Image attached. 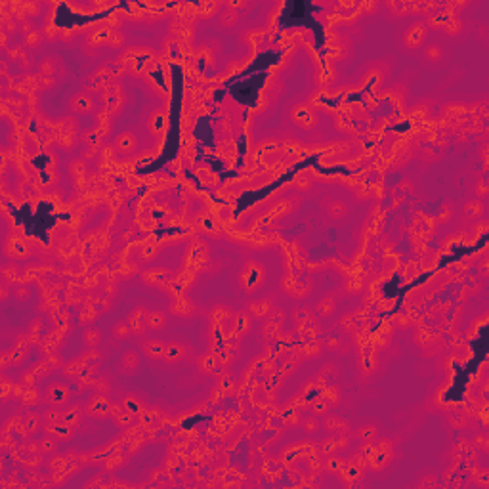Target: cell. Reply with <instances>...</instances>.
<instances>
[{
    "mask_svg": "<svg viewBox=\"0 0 489 489\" xmlns=\"http://www.w3.org/2000/svg\"><path fill=\"white\" fill-rule=\"evenodd\" d=\"M145 313H147L145 308H136L130 311L127 323L130 325V329H132L134 335H144V331L147 329V325H145Z\"/></svg>",
    "mask_w": 489,
    "mask_h": 489,
    "instance_id": "cell-5",
    "label": "cell"
},
{
    "mask_svg": "<svg viewBox=\"0 0 489 489\" xmlns=\"http://www.w3.org/2000/svg\"><path fill=\"white\" fill-rule=\"evenodd\" d=\"M195 311V308H193V304L189 302V300H185V298H181V300H178L174 306H172V313H176V315H183V317H187V315H191Z\"/></svg>",
    "mask_w": 489,
    "mask_h": 489,
    "instance_id": "cell-22",
    "label": "cell"
},
{
    "mask_svg": "<svg viewBox=\"0 0 489 489\" xmlns=\"http://www.w3.org/2000/svg\"><path fill=\"white\" fill-rule=\"evenodd\" d=\"M115 147L123 153H130L134 151L136 147V136L132 132H121L117 138H115Z\"/></svg>",
    "mask_w": 489,
    "mask_h": 489,
    "instance_id": "cell-13",
    "label": "cell"
},
{
    "mask_svg": "<svg viewBox=\"0 0 489 489\" xmlns=\"http://www.w3.org/2000/svg\"><path fill=\"white\" fill-rule=\"evenodd\" d=\"M144 354L151 360H163L164 358V352H166V344L157 340V338H151V340H145L144 346H142Z\"/></svg>",
    "mask_w": 489,
    "mask_h": 489,
    "instance_id": "cell-9",
    "label": "cell"
},
{
    "mask_svg": "<svg viewBox=\"0 0 489 489\" xmlns=\"http://www.w3.org/2000/svg\"><path fill=\"white\" fill-rule=\"evenodd\" d=\"M164 130V115L163 113H153L149 119V132L151 134H159Z\"/></svg>",
    "mask_w": 489,
    "mask_h": 489,
    "instance_id": "cell-26",
    "label": "cell"
},
{
    "mask_svg": "<svg viewBox=\"0 0 489 489\" xmlns=\"http://www.w3.org/2000/svg\"><path fill=\"white\" fill-rule=\"evenodd\" d=\"M84 142H86V144H92V149H94V147L100 144V136H98L96 132H88V134L84 136Z\"/></svg>",
    "mask_w": 489,
    "mask_h": 489,
    "instance_id": "cell-41",
    "label": "cell"
},
{
    "mask_svg": "<svg viewBox=\"0 0 489 489\" xmlns=\"http://www.w3.org/2000/svg\"><path fill=\"white\" fill-rule=\"evenodd\" d=\"M132 335V329H130L128 323H123V321H119L115 327H113V336L117 338V340H127L128 336Z\"/></svg>",
    "mask_w": 489,
    "mask_h": 489,
    "instance_id": "cell-28",
    "label": "cell"
},
{
    "mask_svg": "<svg viewBox=\"0 0 489 489\" xmlns=\"http://www.w3.org/2000/svg\"><path fill=\"white\" fill-rule=\"evenodd\" d=\"M336 449H338V439L336 438H329L321 443V451H323L325 455H331V453L336 451Z\"/></svg>",
    "mask_w": 489,
    "mask_h": 489,
    "instance_id": "cell-35",
    "label": "cell"
},
{
    "mask_svg": "<svg viewBox=\"0 0 489 489\" xmlns=\"http://www.w3.org/2000/svg\"><path fill=\"white\" fill-rule=\"evenodd\" d=\"M285 289H287L289 294H292V296H296V298H302V296L306 294V287L302 283H298L296 279H287V281H285Z\"/></svg>",
    "mask_w": 489,
    "mask_h": 489,
    "instance_id": "cell-23",
    "label": "cell"
},
{
    "mask_svg": "<svg viewBox=\"0 0 489 489\" xmlns=\"http://www.w3.org/2000/svg\"><path fill=\"white\" fill-rule=\"evenodd\" d=\"M109 417L117 422V426L127 428V426H130V424L134 422V417H136V415L128 413L123 405H111V415H109Z\"/></svg>",
    "mask_w": 489,
    "mask_h": 489,
    "instance_id": "cell-12",
    "label": "cell"
},
{
    "mask_svg": "<svg viewBox=\"0 0 489 489\" xmlns=\"http://www.w3.org/2000/svg\"><path fill=\"white\" fill-rule=\"evenodd\" d=\"M55 441H57V439L48 436V438H44L42 441H38V449H40L42 453H54V451H55V445H57Z\"/></svg>",
    "mask_w": 489,
    "mask_h": 489,
    "instance_id": "cell-34",
    "label": "cell"
},
{
    "mask_svg": "<svg viewBox=\"0 0 489 489\" xmlns=\"http://www.w3.org/2000/svg\"><path fill=\"white\" fill-rule=\"evenodd\" d=\"M86 415L94 417V418H105L111 415V403L107 401V398L98 394L94 396L88 403H86Z\"/></svg>",
    "mask_w": 489,
    "mask_h": 489,
    "instance_id": "cell-3",
    "label": "cell"
},
{
    "mask_svg": "<svg viewBox=\"0 0 489 489\" xmlns=\"http://www.w3.org/2000/svg\"><path fill=\"white\" fill-rule=\"evenodd\" d=\"M292 121H294L298 127H302V128H313L315 123H317V117H315V113H313L309 107H306V105H298V107L292 109Z\"/></svg>",
    "mask_w": 489,
    "mask_h": 489,
    "instance_id": "cell-4",
    "label": "cell"
},
{
    "mask_svg": "<svg viewBox=\"0 0 489 489\" xmlns=\"http://www.w3.org/2000/svg\"><path fill=\"white\" fill-rule=\"evenodd\" d=\"M145 325L151 331H161L166 325V315L161 313V311H149L147 309V313H145Z\"/></svg>",
    "mask_w": 489,
    "mask_h": 489,
    "instance_id": "cell-16",
    "label": "cell"
},
{
    "mask_svg": "<svg viewBox=\"0 0 489 489\" xmlns=\"http://www.w3.org/2000/svg\"><path fill=\"white\" fill-rule=\"evenodd\" d=\"M84 168H86L84 161H73V163H71V172H73V174H82Z\"/></svg>",
    "mask_w": 489,
    "mask_h": 489,
    "instance_id": "cell-42",
    "label": "cell"
},
{
    "mask_svg": "<svg viewBox=\"0 0 489 489\" xmlns=\"http://www.w3.org/2000/svg\"><path fill=\"white\" fill-rule=\"evenodd\" d=\"M138 363H140L138 354H136L134 350H130V352H127V354L123 356V361H121V371H123V373H127V375H130V373H134V369L138 367Z\"/></svg>",
    "mask_w": 489,
    "mask_h": 489,
    "instance_id": "cell-17",
    "label": "cell"
},
{
    "mask_svg": "<svg viewBox=\"0 0 489 489\" xmlns=\"http://www.w3.org/2000/svg\"><path fill=\"white\" fill-rule=\"evenodd\" d=\"M123 407H125L128 413H132V415H142V413H144L142 401H140L138 398H134V396H127V398L123 399Z\"/></svg>",
    "mask_w": 489,
    "mask_h": 489,
    "instance_id": "cell-21",
    "label": "cell"
},
{
    "mask_svg": "<svg viewBox=\"0 0 489 489\" xmlns=\"http://www.w3.org/2000/svg\"><path fill=\"white\" fill-rule=\"evenodd\" d=\"M426 27L424 23H415L413 27L407 29V33H405V44H407V48H418L420 44H422V40H424V31Z\"/></svg>",
    "mask_w": 489,
    "mask_h": 489,
    "instance_id": "cell-7",
    "label": "cell"
},
{
    "mask_svg": "<svg viewBox=\"0 0 489 489\" xmlns=\"http://www.w3.org/2000/svg\"><path fill=\"white\" fill-rule=\"evenodd\" d=\"M94 107H96L94 100L90 96H86V94H77V96L71 98V109L75 113H82V115L84 113H92Z\"/></svg>",
    "mask_w": 489,
    "mask_h": 489,
    "instance_id": "cell-11",
    "label": "cell"
},
{
    "mask_svg": "<svg viewBox=\"0 0 489 489\" xmlns=\"http://www.w3.org/2000/svg\"><path fill=\"white\" fill-rule=\"evenodd\" d=\"M424 54H426V57H430V59H434V61H438L439 57H441V50H439L438 46H428Z\"/></svg>",
    "mask_w": 489,
    "mask_h": 489,
    "instance_id": "cell-40",
    "label": "cell"
},
{
    "mask_svg": "<svg viewBox=\"0 0 489 489\" xmlns=\"http://www.w3.org/2000/svg\"><path fill=\"white\" fill-rule=\"evenodd\" d=\"M84 369H88V365L84 363V360L71 361V363L65 367V375H69V377H78V375H82Z\"/></svg>",
    "mask_w": 489,
    "mask_h": 489,
    "instance_id": "cell-29",
    "label": "cell"
},
{
    "mask_svg": "<svg viewBox=\"0 0 489 489\" xmlns=\"http://www.w3.org/2000/svg\"><path fill=\"white\" fill-rule=\"evenodd\" d=\"M220 21H222V25L224 27H233L237 21H239V14L230 8V10H226V12L220 16Z\"/></svg>",
    "mask_w": 489,
    "mask_h": 489,
    "instance_id": "cell-32",
    "label": "cell"
},
{
    "mask_svg": "<svg viewBox=\"0 0 489 489\" xmlns=\"http://www.w3.org/2000/svg\"><path fill=\"white\" fill-rule=\"evenodd\" d=\"M346 212H348V206L344 205L342 201H331V203L327 205V214H329L331 218H335V220L344 218Z\"/></svg>",
    "mask_w": 489,
    "mask_h": 489,
    "instance_id": "cell-19",
    "label": "cell"
},
{
    "mask_svg": "<svg viewBox=\"0 0 489 489\" xmlns=\"http://www.w3.org/2000/svg\"><path fill=\"white\" fill-rule=\"evenodd\" d=\"M44 432L48 436H52V438H55L57 441H69V439L73 438V426L63 424V422H59V424H46Z\"/></svg>",
    "mask_w": 489,
    "mask_h": 489,
    "instance_id": "cell-8",
    "label": "cell"
},
{
    "mask_svg": "<svg viewBox=\"0 0 489 489\" xmlns=\"http://www.w3.org/2000/svg\"><path fill=\"white\" fill-rule=\"evenodd\" d=\"M40 420H44V418H42V417H38V415H35V413H29L21 428H25L27 434H33V432H36V430H38Z\"/></svg>",
    "mask_w": 489,
    "mask_h": 489,
    "instance_id": "cell-24",
    "label": "cell"
},
{
    "mask_svg": "<svg viewBox=\"0 0 489 489\" xmlns=\"http://www.w3.org/2000/svg\"><path fill=\"white\" fill-rule=\"evenodd\" d=\"M311 411H313L315 417H317V415H327V411H329V401H327L323 396H319V398L315 399V403L311 405Z\"/></svg>",
    "mask_w": 489,
    "mask_h": 489,
    "instance_id": "cell-33",
    "label": "cell"
},
{
    "mask_svg": "<svg viewBox=\"0 0 489 489\" xmlns=\"http://www.w3.org/2000/svg\"><path fill=\"white\" fill-rule=\"evenodd\" d=\"M249 311H251V315L253 317H266L270 311H272V300L270 298H262V300H254V302H251L249 304Z\"/></svg>",
    "mask_w": 489,
    "mask_h": 489,
    "instance_id": "cell-15",
    "label": "cell"
},
{
    "mask_svg": "<svg viewBox=\"0 0 489 489\" xmlns=\"http://www.w3.org/2000/svg\"><path fill=\"white\" fill-rule=\"evenodd\" d=\"M100 340H102V333H100L98 329H88V331L84 333V342H86L90 348H96V346L100 344Z\"/></svg>",
    "mask_w": 489,
    "mask_h": 489,
    "instance_id": "cell-31",
    "label": "cell"
},
{
    "mask_svg": "<svg viewBox=\"0 0 489 489\" xmlns=\"http://www.w3.org/2000/svg\"><path fill=\"white\" fill-rule=\"evenodd\" d=\"M185 348L178 344V342H168L166 344V352H164V358L163 360L166 361V363H176V361H180L185 358Z\"/></svg>",
    "mask_w": 489,
    "mask_h": 489,
    "instance_id": "cell-14",
    "label": "cell"
},
{
    "mask_svg": "<svg viewBox=\"0 0 489 489\" xmlns=\"http://www.w3.org/2000/svg\"><path fill=\"white\" fill-rule=\"evenodd\" d=\"M25 290H27V289H19V292H18V298H21V300H23V298H27V292H25Z\"/></svg>",
    "mask_w": 489,
    "mask_h": 489,
    "instance_id": "cell-44",
    "label": "cell"
},
{
    "mask_svg": "<svg viewBox=\"0 0 489 489\" xmlns=\"http://www.w3.org/2000/svg\"><path fill=\"white\" fill-rule=\"evenodd\" d=\"M142 279H144L147 285H164L166 281L172 279V272L163 270V268H157V270L145 272V273L142 275Z\"/></svg>",
    "mask_w": 489,
    "mask_h": 489,
    "instance_id": "cell-10",
    "label": "cell"
},
{
    "mask_svg": "<svg viewBox=\"0 0 489 489\" xmlns=\"http://www.w3.org/2000/svg\"><path fill=\"white\" fill-rule=\"evenodd\" d=\"M199 367H201L203 373L212 375V373L216 371V358H214V354H206V356H203V358L199 360Z\"/></svg>",
    "mask_w": 489,
    "mask_h": 489,
    "instance_id": "cell-25",
    "label": "cell"
},
{
    "mask_svg": "<svg viewBox=\"0 0 489 489\" xmlns=\"http://www.w3.org/2000/svg\"><path fill=\"white\" fill-rule=\"evenodd\" d=\"M40 71H42L46 77H52V75L55 73V65L52 63V59H44L42 65H40Z\"/></svg>",
    "mask_w": 489,
    "mask_h": 489,
    "instance_id": "cell-39",
    "label": "cell"
},
{
    "mask_svg": "<svg viewBox=\"0 0 489 489\" xmlns=\"http://www.w3.org/2000/svg\"><path fill=\"white\" fill-rule=\"evenodd\" d=\"M377 426H373V424H365V426H361L360 430H358V438L363 441V443H373L375 439H377Z\"/></svg>",
    "mask_w": 489,
    "mask_h": 489,
    "instance_id": "cell-20",
    "label": "cell"
},
{
    "mask_svg": "<svg viewBox=\"0 0 489 489\" xmlns=\"http://www.w3.org/2000/svg\"><path fill=\"white\" fill-rule=\"evenodd\" d=\"M42 86H54V78L52 77H42Z\"/></svg>",
    "mask_w": 489,
    "mask_h": 489,
    "instance_id": "cell-43",
    "label": "cell"
},
{
    "mask_svg": "<svg viewBox=\"0 0 489 489\" xmlns=\"http://www.w3.org/2000/svg\"><path fill=\"white\" fill-rule=\"evenodd\" d=\"M317 428H319V420H317V417H308V418L304 420V430H306L308 434H313Z\"/></svg>",
    "mask_w": 489,
    "mask_h": 489,
    "instance_id": "cell-37",
    "label": "cell"
},
{
    "mask_svg": "<svg viewBox=\"0 0 489 489\" xmlns=\"http://www.w3.org/2000/svg\"><path fill=\"white\" fill-rule=\"evenodd\" d=\"M321 396H323V398H325V399H327L329 403H338V401H340V392H338L335 386L329 388V390H325V392H323Z\"/></svg>",
    "mask_w": 489,
    "mask_h": 489,
    "instance_id": "cell-36",
    "label": "cell"
},
{
    "mask_svg": "<svg viewBox=\"0 0 489 489\" xmlns=\"http://www.w3.org/2000/svg\"><path fill=\"white\" fill-rule=\"evenodd\" d=\"M42 418L46 424H59V422H63V413L59 409H48L42 415Z\"/></svg>",
    "mask_w": 489,
    "mask_h": 489,
    "instance_id": "cell-30",
    "label": "cell"
},
{
    "mask_svg": "<svg viewBox=\"0 0 489 489\" xmlns=\"http://www.w3.org/2000/svg\"><path fill=\"white\" fill-rule=\"evenodd\" d=\"M264 277H266L264 266H262L260 262L251 260V262L245 264V268H243V272H241V275H239V285H241V289H243L245 292L251 294V292L256 290L258 287H262Z\"/></svg>",
    "mask_w": 489,
    "mask_h": 489,
    "instance_id": "cell-1",
    "label": "cell"
},
{
    "mask_svg": "<svg viewBox=\"0 0 489 489\" xmlns=\"http://www.w3.org/2000/svg\"><path fill=\"white\" fill-rule=\"evenodd\" d=\"M315 311H317L319 317H329V315H333V311H335V298H333V296H327V298L319 300L317 306H315Z\"/></svg>",
    "mask_w": 489,
    "mask_h": 489,
    "instance_id": "cell-18",
    "label": "cell"
},
{
    "mask_svg": "<svg viewBox=\"0 0 489 489\" xmlns=\"http://www.w3.org/2000/svg\"><path fill=\"white\" fill-rule=\"evenodd\" d=\"M69 398H71V390L63 382H52L50 386L46 388V401L50 403L52 407L65 405L69 401Z\"/></svg>",
    "mask_w": 489,
    "mask_h": 489,
    "instance_id": "cell-2",
    "label": "cell"
},
{
    "mask_svg": "<svg viewBox=\"0 0 489 489\" xmlns=\"http://www.w3.org/2000/svg\"><path fill=\"white\" fill-rule=\"evenodd\" d=\"M346 464L348 463H346V461H342V459H331L329 464H327V468H329V470H336V472L340 474V472L344 470V466H346Z\"/></svg>",
    "mask_w": 489,
    "mask_h": 489,
    "instance_id": "cell-38",
    "label": "cell"
},
{
    "mask_svg": "<svg viewBox=\"0 0 489 489\" xmlns=\"http://www.w3.org/2000/svg\"><path fill=\"white\" fill-rule=\"evenodd\" d=\"M323 426H325L331 434H336V436L346 434V432L350 430L348 420H344V418H342V417H338V415H327V417H325V420H323Z\"/></svg>",
    "mask_w": 489,
    "mask_h": 489,
    "instance_id": "cell-6",
    "label": "cell"
},
{
    "mask_svg": "<svg viewBox=\"0 0 489 489\" xmlns=\"http://www.w3.org/2000/svg\"><path fill=\"white\" fill-rule=\"evenodd\" d=\"M61 413H63V424H69V426L78 424V420H80V409L78 407H69V409H65Z\"/></svg>",
    "mask_w": 489,
    "mask_h": 489,
    "instance_id": "cell-27",
    "label": "cell"
}]
</instances>
